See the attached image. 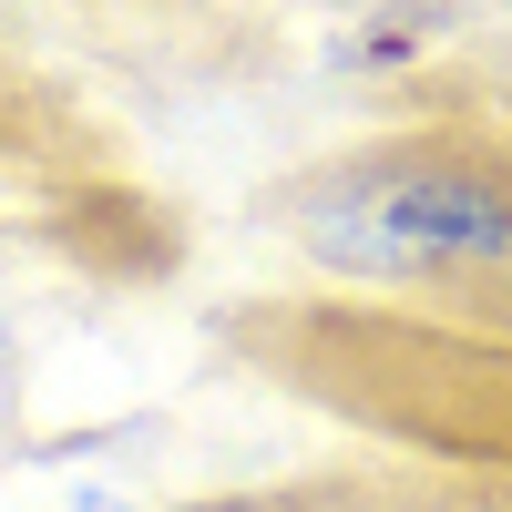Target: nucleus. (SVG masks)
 Masks as SVG:
<instances>
[{
  "mask_svg": "<svg viewBox=\"0 0 512 512\" xmlns=\"http://www.w3.org/2000/svg\"><path fill=\"white\" fill-rule=\"evenodd\" d=\"M318 246L349 267H502L512 175L492 164H390L318 205Z\"/></svg>",
  "mask_w": 512,
  "mask_h": 512,
  "instance_id": "nucleus-1",
  "label": "nucleus"
}]
</instances>
